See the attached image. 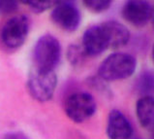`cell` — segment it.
<instances>
[{
    "mask_svg": "<svg viewBox=\"0 0 154 139\" xmlns=\"http://www.w3.org/2000/svg\"><path fill=\"white\" fill-rule=\"evenodd\" d=\"M150 21L152 22V26H153V28H154V6L151 9V18H150Z\"/></svg>",
    "mask_w": 154,
    "mask_h": 139,
    "instance_id": "ac0fdd59",
    "label": "cell"
},
{
    "mask_svg": "<svg viewBox=\"0 0 154 139\" xmlns=\"http://www.w3.org/2000/svg\"><path fill=\"white\" fill-rule=\"evenodd\" d=\"M29 19L24 15L10 18L0 30V43L8 51H16L24 44L29 33Z\"/></svg>",
    "mask_w": 154,
    "mask_h": 139,
    "instance_id": "3957f363",
    "label": "cell"
},
{
    "mask_svg": "<svg viewBox=\"0 0 154 139\" xmlns=\"http://www.w3.org/2000/svg\"><path fill=\"white\" fill-rule=\"evenodd\" d=\"M138 89L143 96H152L154 95V72L146 71L140 76L138 80Z\"/></svg>",
    "mask_w": 154,
    "mask_h": 139,
    "instance_id": "7c38bea8",
    "label": "cell"
},
{
    "mask_svg": "<svg viewBox=\"0 0 154 139\" xmlns=\"http://www.w3.org/2000/svg\"><path fill=\"white\" fill-rule=\"evenodd\" d=\"M26 86L32 98L39 102H47L54 95L57 76L54 71L33 68L29 73Z\"/></svg>",
    "mask_w": 154,
    "mask_h": 139,
    "instance_id": "277c9868",
    "label": "cell"
},
{
    "mask_svg": "<svg viewBox=\"0 0 154 139\" xmlns=\"http://www.w3.org/2000/svg\"><path fill=\"white\" fill-rule=\"evenodd\" d=\"M139 123L147 131H154V97L142 96L136 104Z\"/></svg>",
    "mask_w": 154,
    "mask_h": 139,
    "instance_id": "8fae6325",
    "label": "cell"
},
{
    "mask_svg": "<svg viewBox=\"0 0 154 139\" xmlns=\"http://www.w3.org/2000/svg\"><path fill=\"white\" fill-rule=\"evenodd\" d=\"M108 43V49L117 50L126 46L130 40V31L116 21H108L101 24Z\"/></svg>",
    "mask_w": 154,
    "mask_h": 139,
    "instance_id": "30bf717a",
    "label": "cell"
},
{
    "mask_svg": "<svg viewBox=\"0 0 154 139\" xmlns=\"http://www.w3.org/2000/svg\"><path fill=\"white\" fill-rule=\"evenodd\" d=\"M17 8L19 4L16 1H0V13L2 14H12L17 10Z\"/></svg>",
    "mask_w": 154,
    "mask_h": 139,
    "instance_id": "2e32d148",
    "label": "cell"
},
{
    "mask_svg": "<svg viewBox=\"0 0 154 139\" xmlns=\"http://www.w3.org/2000/svg\"><path fill=\"white\" fill-rule=\"evenodd\" d=\"M82 3L87 10L96 14L107 11L112 6V1L109 0H85Z\"/></svg>",
    "mask_w": 154,
    "mask_h": 139,
    "instance_id": "5bb4252c",
    "label": "cell"
},
{
    "mask_svg": "<svg viewBox=\"0 0 154 139\" xmlns=\"http://www.w3.org/2000/svg\"><path fill=\"white\" fill-rule=\"evenodd\" d=\"M0 139H30V138L21 131H11L3 134L0 137Z\"/></svg>",
    "mask_w": 154,
    "mask_h": 139,
    "instance_id": "e0dca14e",
    "label": "cell"
},
{
    "mask_svg": "<svg viewBox=\"0 0 154 139\" xmlns=\"http://www.w3.org/2000/svg\"><path fill=\"white\" fill-rule=\"evenodd\" d=\"M97 104L90 93L78 92L66 98L64 111L66 116L74 123L81 124L89 120L95 114Z\"/></svg>",
    "mask_w": 154,
    "mask_h": 139,
    "instance_id": "5b68a950",
    "label": "cell"
},
{
    "mask_svg": "<svg viewBox=\"0 0 154 139\" xmlns=\"http://www.w3.org/2000/svg\"><path fill=\"white\" fill-rule=\"evenodd\" d=\"M137 68V60L126 53H113L102 61L98 76L106 82H113L130 78Z\"/></svg>",
    "mask_w": 154,
    "mask_h": 139,
    "instance_id": "6da1fadb",
    "label": "cell"
},
{
    "mask_svg": "<svg viewBox=\"0 0 154 139\" xmlns=\"http://www.w3.org/2000/svg\"><path fill=\"white\" fill-rule=\"evenodd\" d=\"M87 57L85 51L82 47V45L72 44L70 45L67 50V59L73 67L78 68L82 65L83 61Z\"/></svg>",
    "mask_w": 154,
    "mask_h": 139,
    "instance_id": "4fadbf2b",
    "label": "cell"
},
{
    "mask_svg": "<svg viewBox=\"0 0 154 139\" xmlns=\"http://www.w3.org/2000/svg\"><path fill=\"white\" fill-rule=\"evenodd\" d=\"M21 3L27 5V7L31 9L32 12L40 14V13L48 11L49 9H52L56 5L57 1H48V0L46 1H32L30 0V1H23Z\"/></svg>",
    "mask_w": 154,
    "mask_h": 139,
    "instance_id": "9a60e30c",
    "label": "cell"
},
{
    "mask_svg": "<svg viewBox=\"0 0 154 139\" xmlns=\"http://www.w3.org/2000/svg\"><path fill=\"white\" fill-rule=\"evenodd\" d=\"M51 21L67 32L77 30L81 24V13L71 1H57L51 13Z\"/></svg>",
    "mask_w": 154,
    "mask_h": 139,
    "instance_id": "8992f818",
    "label": "cell"
},
{
    "mask_svg": "<svg viewBox=\"0 0 154 139\" xmlns=\"http://www.w3.org/2000/svg\"><path fill=\"white\" fill-rule=\"evenodd\" d=\"M82 47L87 57H98L108 50V43L101 24L92 25L82 35Z\"/></svg>",
    "mask_w": 154,
    "mask_h": 139,
    "instance_id": "ba28073f",
    "label": "cell"
},
{
    "mask_svg": "<svg viewBox=\"0 0 154 139\" xmlns=\"http://www.w3.org/2000/svg\"><path fill=\"white\" fill-rule=\"evenodd\" d=\"M151 56H152V60L154 62V45H153V48H152V53H151Z\"/></svg>",
    "mask_w": 154,
    "mask_h": 139,
    "instance_id": "d6986e66",
    "label": "cell"
},
{
    "mask_svg": "<svg viewBox=\"0 0 154 139\" xmlns=\"http://www.w3.org/2000/svg\"><path fill=\"white\" fill-rule=\"evenodd\" d=\"M151 9L147 1L143 0H130L122 8L123 19L135 27H143L151 18Z\"/></svg>",
    "mask_w": 154,
    "mask_h": 139,
    "instance_id": "52a82bcc",
    "label": "cell"
},
{
    "mask_svg": "<svg viewBox=\"0 0 154 139\" xmlns=\"http://www.w3.org/2000/svg\"><path fill=\"white\" fill-rule=\"evenodd\" d=\"M33 68L54 71L61 59V44L51 34H45L38 39L33 49Z\"/></svg>",
    "mask_w": 154,
    "mask_h": 139,
    "instance_id": "7a4b0ae2",
    "label": "cell"
},
{
    "mask_svg": "<svg viewBox=\"0 0 154 139\" xmlns=\"http://www.w3.org/2000/svg\"><path fill=\"white\" fill-rule=\"evenodd\" d=\"M106 132L109 139H131L133 128L122 112L113 109L109 113Z\"/></svg>",
    "mask_w": 154,
    "mask_h": 139,
    "instance_id": "9c48e42d",
    "label": "cell"
}]
</instances>
